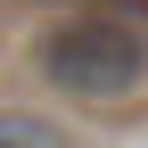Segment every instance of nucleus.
Wrapping results in <instances>:
<instances>
[{
  "label": "nucleus",
  "mask_w": 148,
  "mask_h": 148,
  "mask_svg": "<svg viewBox=\"0 0 148 148\" xmlns=\"http://www.w3.org/2000/svg\"><path fill=\"white\" fill-rule=\"evenodd\" d=\"M33 66H41V82L66 90V99L115 107V99H132L148 82V33L123 25V16H66V25L41 33Z\"/></svg>",
  "instance_id": "f257e3e1"
},
{
  "label": "nucleus",
  "mask_w": 148,
  "mask_h": 148,
  "mask_svg": "<svg viewBox=\"0 0 148 148\" xmlns=\"http://www.w3.org/2000/svg\"><path fill=\"white\" fill-rule=\"evenodd\" d=\"M0 148H66V132L49 115H25V107H0Z\"/></svg>",
  "instance_id": "f03ea898"
}]
</instances>
